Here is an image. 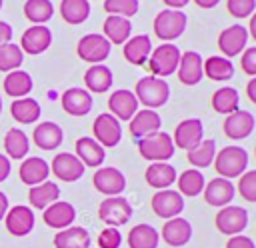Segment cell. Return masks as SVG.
I'll list each match as a JSON object with an SVG mask.
<instances>
[{
	"mask_svg": "<svg viewBox=\"0 0 256 248\" xmlns=\"http://www.w3.org/2000/svg\"><path fill=\"white\" fill-rule=\"evenodd\" d=\"M12 26L8 24V22H2L0 20V46H4V44H10V40H12Z\"/></svg>",
	"mask_w": 256,
	"mask_h": 248,
	"instance_id": "51",
	"label": "cell"
},
{
	"mask_svg": "<svg viewBox=\"0 0 256 248\" xmlns=\"http://www.w3.org/2000/svg\"><path fill=\"white\" fill-rule=\"evenodd\" d=\"M88 2H90V0H88Z\"/></svg>",
	"mask_w": 256,
	"mask_h": 248,
	"instance_id": "60",
	"label": "cell"
},
{
	"mask_svg": "<svg viewBox=\"0 0 256 248\" xmlns=\"http://www.w3.org/2000/svg\"><path fill=\"white\" fill-rule=\"evenodd\" d=\"M102 30H104V32H102L104 38H106L110 44H124V42L130 38L132 22H130V18L108 14V18H106L104 24H102Z\"/></svg>",
	"mask_w": 256,
	"mask_h": 248,
	"instance_id": "31",
	"label": "cell"
},
{
	"mask_svg": "<svg viewBox=\"0 0 256 248\" xmlns=\"http://www.w3.org/2000/svg\"><path fill=\"white\" fill-rule=\"evenodd\" d=\"M174 142L168 132H154L138 140V152L148 162H168L174 156Z\"/></svg>",
	"mask_w": 256,
	"mask_h": 248,
	"instance_id": "3",
	"label": "cell"
},
{
	"mask_svg": "<svg viewBox=\"0 0 256 248\" xmlns=\"http://www.w3.org/2000/svg\"><path fill=\"white\" fill-rule=\"evenodd\" d=\"M160 236H162V240L168 246L180 248V246L190 242V238H192V224L186 218H182V216L170 218V220L164 222V226L160 230Z\"/></svg>",
	"mask_w": 256,
	"mask_h": 248,
	"instance_id": "22",
	"label": "cell"
},
{
	"mask_svg": "<svg viewBox=\"0 0 256 248\" xmlns=\"http://www.w3.org/2000/svg\"><path fill=\"white\" fill-rule=\"evenodd\" d=\"M60 102L64 112H68L70 116H86L92 110V94L86 88L72 86L64 90V94L60 96Z\"/></svg>",
	"mask_w": 256,
	"mask_h": 248,
	"instance_id": "23",
	"label": "cell"
},
{
	"mask_svg": "<svg viewBox=\"0 0 256 248\" xmlns=\"http://www.w3.org/2000/svg\"><path fill=\"white\" fill-rule=\"evenodd\" d=\"M246 94H248L250 102H252V104H256V76L248 80V84H246Z\"/></svg>",
	"mask_w": 256,
	"mask_h": 248,
	"instance_id": "53",
	"label": "cell"
},
{
	"mask_svg": "<svg viewBox=\"0 0 256 248\" xmlns=\"http://www.w3.org/2000/svg\"><path fill=\"white\" fill-rule=\"evenodd\" d=\"M160 126H162L160 114H158L156 110L142 108V110H138V112L130 118V126H128V128H130L132 138L140 140V138H144V136H150V134L158 132Z\"/></svg>",
	"mask_w": 256,
	"mask_h": 248,
	"instance_id": "24",
	"label": "cell"
},
{
	"mask_svg": "<svg viewBox=\"0 0 256 248\" xmlns=\"http://www.w3.org/2000/svg\"><path fill=\"white\" fill-rule=\"evenodd\" d=\"M226 10L234 18H248L256 10V0H226Z\"/></svg>",
	"mask_w": 256,
	"mask_h": 248,
	"instance_id": "47",
	"label": "cell"
},
{
	"mask_svg": "<svg viewBox=\"0 0 256 248\" xmlns=\"http://www.w3.org/2000/svg\"><path fill=\"white\" fill-rule=\"evenodd\" d=\"M58 196H60V188H58L56 182H50V180H46L38 186H32L28 190V202L36 210L48 208L50 204H54L58 200Z\"/></svg>",
	"mask_w": 256,
	"mask_h": 248,
	"instance_id": "33",
	"label": "cell"
},
{
	"mask_svg": "<svg viewBox=\"0 0 256 248\" xmlns=\"http://www.w3.org/2000/svg\"><path fill=\"white\" fill-rule=\"evenodd\" d=\"M110 50H112V44L104 38V34H96V32L84 34L76 46L80 60L90 64H102L110 56Z\"/></svg>",
	"mask_w": 256,
	"mask_h": 248,
	"instance_id": "7",
	"label": "cell"
},
{
	"mask_svg": "<svg viewBox=\"0 0 256 248\" xmlns=\"http://www.w3.org/2000/svg\"><path fill=\"white\" fill-rule=\"evenodd\" d=\"M240 68L244 74L248 76H256V46H250V48H244L242 52V58H240Z\"/></svg>",
	"mask_w": 256,
	"mask_h": 248,
	"instance_id": "49",
	"label": "cell"
},
{
	"mask_svg": "<svg viewBox=\"0 0 256 248\" xmlns=\"http://www.w3.org/2000/svg\"><path fill=\"white\" fill-rule=\"evenodd\" d=\"M204 74L210 80L226 82L234 76V64L224 56H208L204 60Z\"/></svg>",
	"mask_w": 256,
	"mask_h": 248,
	"instance_id": "41",
	"label": "cell"
},
{
	"mask_svg": "<svg viewBox=\"0 0 256 248\" xmlns=\"http://www.w3.org/2000/svg\"><path fill=\"white\" fill-rule=\"evenodd\" d=\"M124 58L134 64V66H142L144 62H148V56L152 52V42H150V36L148 34H136V36H130L126 42H124Z\"/></svg>",
	"mask_w": 256,
	"mask_h": 248,
	"instance_id": "28",
	"label": "cell"
},
{
	"mask_svg": "<svg viewBox=\"0 0 256 248\" xmlns=\"http://www.w3.org/2000/svg\"><path fill=\"white\" fill-rule=\"evenodd\" d=\"M108 108H110V114L114 118H118L120 122H130V118L138 112V100H136L132 90L120 88V90H114L110 94Z\"/></svg>",
	"mask_w": 256,
	"mask_h": 248,
	"instance_id": "18",
	"label": "cell"
},
{
	"mask_svg": "<svg viewBox=\"0 0 256 248\" xmlns=\"http://www.w3.org/2000/svg\"><path fill=\"white\" fill-rule=\"evenodd\" d=\"M92 132H94V140L102 146V148H114L118 146V142L122 140V126L120 120L114 118L110 112H102L96 116L94 124H92Z\"/></svg>",
	"mask_w": 256,
	"mask_h": 248,
	"instance_id": "8",
	"label": "cell"
},
{
	"mask_svg": "<svg viewBox=\"0 0 256 248\" xmlns=\"http://www.w3.org/2000/svg\"><path fill=\"white\" fill-rule=\"evenodd\" d=\"M214 156H216V142H214L212 138L198 142V144H196L194 148H190L188 154H186L188 162H190L192 168H196V170L208 168V166L214 162Z\"/></svg>",
	"mask_w": 256,
	"mask_h": 248,
	"instance_id": "39",
	"label": "cell"
},
{
	"mask_svg": "<svg viewBox=\"0 0 256 248\" xmlns=\"http://www.w3.org/2000/svg\"><path fill=\"white\" fill-rule=\"evenodd\" d=\"M176 182H178V192H180L182 196H190V198L202 194V190H204V186H206V180H204L202 172L196 170V168L184 170V172L176 178Z\"/></svg>",
	"mask_w": 256,
	"mask_h": 248,
	"instance_id": "42",
	"label": "cell"
},
{
	"mask_svg": "<svg viewBox=\"0 0 256 248\" xmlns=\"http://www.w3.org/2000/svg\"><path fill=\"white\" fill-rule=\"evenodd\" d=\"M112 70L106 66V64H92L86 72H84V84H86V90L88 92H94V94H102V92H108L112 88Z\"/></svg>",
	"mask_w": 256,
	"mask_h": 248,
	"instance_id": "30",
	"label": "cell"
},
{
	"mask_svg": "<svg viewBox=\"0 0 256 248\" xmlns=\"http://www.w3.org/2000/svg\"><path fill=\"white\" fill-rule=\"evenodd\" d=\"M226 248H256V244L252 242V238L244 234H236V236H230V240L226 242Z\"/></svg>",
	"mask_w": 256,
	"mask_h": 248,
	"instance_id": "50",
	"label": "cell"
},
{
	"mask_svg": "<svg viewBox=\"0 0 256 248\" xmlns=\"http://www.w3.org/2000/svg\"><path fill=\"white\" fill-rule=\"evenodd\" d=\"M186 24H188V18L182 10H172V8H164L156 14L154 18V34L164 40V42H172L176 38L182 36V32L186 30Z\"/></svg>",
	"mask_w": 256,
	"mask_h": 248,
	"instance_id": "5",
	"label": "cell"
},
{
	"mask_svg": "<svg viewBox=\"0 0 256 248\" xmlns=\"http://www.w3.org/2000/svg\"><path fill=\"white\" fill-rule=\"evenodd\" d=\"M196 6H200V8H206V10H210V8H214V6H218L220 4V0H192Z\"/></svg>",
	"mask_w": 256,
	"mask_h": 248,
	"instance_id": "55",
	"label": "cell"
},
{
	"mask_svg": "<svg viewBox=\"0 0 256 248\" xmlns=\"http://www.w3.org/2000/svg\"><path fill=\"white\" fill-rule=\"evenodd\" d=\"M246 42H248V28H244L242 24H232L218 34V48L222 56L228 60L244 52Z\"/></svg>",
	"mask_w": 256,
	"mask_h": 248,
	"instance_id": "13",
	"label": "cell"
},
{
	"mask_svg": "<svg viewBox=\"0 0 256 248\" xmlns=\"http://www.w3.org/2000/svg\"><path fill=\"white\" fill-rule=\"evenodd\" d=\"M236 190L248 202H256V170H248L240 176Z\"/></svg>",
	"mask_w": 256,
	"mask_h": 248,
	"instance_id": "46",
	"label": "cell"
},
{
	"mask_svg": "<svg viewBox=\"0 0 256 248\" xmlns=\"http://www.w3.org/2000/svg\"><path fill=\"white\" fill-rule=\"evenodd\" d=\"M2 4H4V0H0V10H2Z\"/></svg>",
	"mask_w": 256,
	"mask_h": 248,
	"instance_id": "58",
	"label": "cell"
},
{
	"mask_svg": "<svg viewBox=\"0 0 256 248\" xmlns=\"http://www.w3.org/2000/svg\"><path fill=\"white\" fill-rule=\"evenodd\" d=\"M146 184L156 190H166L176 182V168L170 162H150L144 172Z\"/></svg>",
	"mask_w": 256,
	"mask_h": 248,
	"instance_id": "26",
	"label": "cell"
},
{
	"mask_svg": "<svg viewBox=\"0 0 256 248\" xmlns=\"http://www.w3.org/2000/svg\"><path fill=\"white\" fill-rule=\"evenodd\" d=\"M60 16L64 22L76 26L86 22L90 16V2L88 0H62L60 2Z\"/></svg>",
	"mask_w": 256,
	"mask_h": 248,
	"instance_id": "40",
	"label": "cell"
},
{
	"mask_svg": "<svg viewBox=\"0 0 256 248\" xmlns=\"http://www.w3.org/2000/svg\"><path fill=\"white\" fill-rule=\"evenodd\" d=\"M6 212H8V196L4 192H0V220H4Z\"/></svg>",
	"mask_w": 256,
	"mask_h": 248,
	"instance_id": "56",
	"label": "cell"
},
{
	"mask_svg": "<svg viewBox=\"0 0 256 248\" xmlns=\"http://www.w3.org/2000/svg\"><path fill=\"white\" fill-rule=\"evenodd\" d=\"M160 232L150 224H136L128 232V248H158Z\"/></svg>",
	"mask_w": 256,
	"mask_h": 248,
	"instance_id": "34",
	"label": "cell"
},
{
	"mask_svg": "<svg viewBox=\"0 0 256 248\" xmlns=\"http://www.w3.org/2000/svg\"><path fill=\"white\" fill-rule=\"evenodd\" d=\"M138 8H140L138 0H104V10L114 16L130 18V16L138 14Z\"/></svg>",
	"mask_w": 256,
	"mask_h": 248,
	"instance_id": "45",
	"label": "cell"
},
{
	"mask_svg": "<svg viewBox=\"0 0 256 248\" xmlns=\"http://www.w3.org/2000/svg\"><path fill=\"white\" fill-rule=\"evenodd\" d=\"M90 232L82 226H68L64 230H58L54 236L56 248H90Z\"/></svg>",
	"mask_w": 256,
	"mask_h": 248,
	"instance_id": "32",
	"label": "cell"
},
{
	"mask_svg": "<svg viewBox=\"0 0 256 248\" xmlns=\"http://www.w3.org/2000/svg\"><path fill=\"white\" fill-rule=\"evenodd\" d=\"M164 4H166V8H172V10H180V8H184L190 0H162Z\"/></svg>",
	"mask_w": 256,
	"mask_h": 248,
	"instance_id": "54",
	"label": "cell"
},
{
	"mask_svg": "<svg viewBox=\"0 0 256 248\" xmlns=\"http://www.w3.org/2000/svg\"><path fill=\"white\" fill-rule=\"evenodd\" d=\"M256 126V118L248 110H236L224 118L222 130L230 140H244L252 134Z\"/></svg>",
	"mask_w": 256,
	"mask_h": 248,
	"instance_id": "17",
	"label": "cell"
},
{
	"mask_svg": "<svg viewBox=\"0 0 256 248\" xmlns=\"http://www.w3.org/2000/svg\"><path fill=\"white\" fill-rule=\"evenodd\" d=\"M76 148V156L84 166L90 168H100L104 158H106V148H102L92 136H82L76 140L74 144Z\"/></svg>",
	"mask_w": 256,
	"mask_h": 248,
	"instance_id": "27",
	"label": "cell"
},
{
	"mask_svg": "<svg viewBox=\"0 0 256 248\" xmlns=\"http://www.w3.org/2000/svg\"><path fill=\"white\" fill-rule=\"evenodd\" d=\"M214 224H216L220 234H226V236L242 234L248 226V212L242 206H230L228 204V206L218 210Z\"/></svg>",
	"mask_w": 256,
	"mask_h": 248,
	"instance_id": "9",
	"label": "cell"
},
{
	"mask_svg": "<svg viewBox=\"0 0 256 248\" xmlns=\"http://www.w3.org/2000/svg\"><path fill=\"white\" fill-rule=\"evenodd\" d=\"M212 164L220 178H240L248 166V152L242 146H224L216 152Z\"/></svg>",
	"mask_w": 256,
	"mask_h": 248,
	"instance_id": "2",
	"label": "cell"
},
{
	"mask_svg": "<svg viewBox=\"0 0 256 248\" xmlns=\"http://www.w3.org/2000/svg\"><path fill=\"white\" fill-rule=\"evenodd\" d=\"M248 34L254 38V42H256V10H254V14L250 16V26H248Z\"/></svg>",
	"mask_w": 256,
	"mask_h": 248,
	"instance_id": "57",
	"label": "cell"
},
{
	"mask_svg": "<svg viewBox=\"0 0 256 248\" xmlns=\"http://www.w3.org/2000/svg\"><path fill=\"white\" fill-rule=\"evenodd\" d=\"M84 170H86V166L72 152H60V154H56L52 158V164H50V172L56 178L64 180V182H76V180H80L84 176Z\"/></svg>",
	"mask_w": 256,
	"mask_h": 248,
	"instance_id": "14",
	"label": "cell"
},
{
	"mask_svg": "<svg viewBox=\"0 0 256 248\" xmlns=\"http://www.w3.org/2000/svg\"><path fill=\"white\" fill-rule=\"evenodd\" d=\"M134 96L138 100V104H142L144 108L156 110L160 106H164L170 98V86L164 78H156V76H144L136 82L134 88Z\"/></svg>",
	"mask_w": 256,
	"mask_h": 248,
	"instance_id": "1",
	"label": "cell"
},
{
	"mask_svg": "<svg viewBox=\"0 0 256 248\" xmlns=\"http://www.w3.org/2000/svg\"><path fill=\"white\" fill-rule=\"evenodd\" d=\"M24 60V52L18 44H4L0 46V72H12L18 70Z\"/></svg>",
	"mask_w": 256,
	"mask_h": 248,
	"instance_id": "44",
	"label": "cell"
},
{
	"mask_svg": "<svg viewBox=\"0 0 256 248\" xmlns=\"http://www.w3.org/2000/svg\"><path fill=\"white\" fill-rule=\"evenodd\" d=\"M202 194H204L206 204L216 206V208H224V206H228L232 202V198L236 194V188L228 178H220L218 176V178H212V180L206 182Z\"/></svg>",
	"mask_w": 256,
	"mask_h": 248,
	"instance_id": "19",
	"label": "cell"
},
{
	"mask_svg": "<svg viewBox=\"0 0 256 248\" xmlns=\"http://www.w3.org/2000/svg\"><path fill=\"white\" fill-rule=\"evenodd\" d=\"M202 140H204V126H202L200 118H186V120L178 122V126L174 128V134H172L174 148H182L186 152Z\"/></svg>",
	"mask_w": 256,
	"mask_h": 248,
	"instance_id": "12",
	"label": "cell"
},
{
	"mask_svg": "<svg viewBox=\"0 0 256 248\" xmlns=\"http://www.w3.org/2000/svg\"><path fill=\"white\" fill-rule=\"evenodd\" d=\"M40 104L30 98V96H24V98H16L12 104H10V114L16 122L20 124H34L38 118H40Z\"/></svg>",
	"mask_w": 256,
	"mask_h": 248,
	"instance_id": "35",
	"label": "cell"
},
{
	"mask_svg": "<svg viewBox=\"0 0 256 248\" xmlns=\"http://www.w3.org/2000/svg\"><path fill=\"white\" fill-rule=\"evenodd\" d=\"M0 112H2V98H0Z\"/></svg>",
	"mask_w": 256,
	"mask_h": 248,
	"instance_id": "59",
	"label": "cell"
},
{
	"mask_svg": "<svg viewBox=\"0 0 256 248\" xmlns=\"http://www.w3.org/2000/svg\"><path fill=\"white\" fill-rule=\"evenodd\" d=\"M34 222H36V218H34L32 208H30V206H22V204L8 208V212H6V216H4L6 230H8L12 236H16V238L30 234L32 228H34Z\"/></svg>",
	"mask_w": 256,
	"mask_h": 248,
	"instance_id": "15",
	"label": "cell"
},
{
	"mask_svg": "<svg viewBox=\"0 0 256 248\" xmlns=\"http://www.w3.org/2000/svg\"><path fill=\"white\" fill-rule=\"evenodd\" d=\"M32 86V76L26 70H12L4 78V92L12 98H24L26 94H30Z\"/></svg>",
	"mask_w": 256,
	"mask_h": 248,
	"instance_id": "36",
	"label": "cell"
},
{
	"mask_svg": "<svg viewBox=\"0 0 256 248\" xmlns=\"http://www.w3.org/2000/svg\"><path fill=\"white\" fill-rule=\"evenodd\" d=\"M212 108L218 114H232L240 110V94L232 86H222L212 94Z\"/></svg>",
	"mask_w": 256,
	"mask_h": 248,
	"instance_id": "37",
	"label": "cell"
},
{
	"mask_svg": "<svg viewBox=\"0 0 256 248\" xmlns=\"http://www.w3.org/2000/svg\"><path fill=\"white\" fill-rule=\"evenodd\" d=\"M180 56H182L180 48L172 42H164V44L156 46L148 56V68H150L152 76L166 78V76L174 74L178 68V62H180Z\"/></svg>",
	"mask_w": 256,
	"mask_h": 248,
	"instance_id": "4",
	"label": "cell"
},
{
	"mask_svg": "<svg viewBox=\"0 0 256 248\" xmlns=\"http://www.w3.org/2000/svg\"><path fill=\"white\" fill-rule=\"evenodd\" d=\"M120 244H122V234L114 226H106L98 234V246L100 248H120Z\"/></svg>",
	"mask_w": 256,
	"mask_h": 248,
	"instance_id": "48",
	"label": "cell"
},
{
	"mask_svg": "<svg viewBox=\"0 0 256 248\" xmlns=\"http://www.w3.org/2000/svg\"><path fill=\"white\" fill-rule=\"evenodd\" d=\"M4 150H6L8 158L22 160L30 150V142H28V136L24 134V130L10 128L6 132V136H4Z\"/></svg>",
	"mask_w": 256,
	"mask_h": 248,
	"instance_id": "38",
	"label": "cell"
},
{
	"mask_svg": "<svg viewBox=\"0 0 256 248\" xmlns=\"http://www.w3.org/2000/svg\"><path fill=\"white\" fill-rule=\"evenodd\" d=\"M178 80L186 86H194L202 80L204 76V60L198 52L194 50H188V52H182L180 56V62H178Z\"/></svg>",
	"mask_w": 256,
	"mask_h": 248,
	"instance_id": "20",
	"label": "cell"
},
{
	"mask_svg": "<svg viewBox=\"0 0 256 248\" xmlns=\"http://www.w3.org/2000/svg\"><path fill=\"white\" fill-rule=\"evenodd\" d=\"M24 14L32 24H44L52 18L54 6L50 0H26L24 2Z\"/></svg>",
	"mask_w": 256,
	"mask_h": 248,
	"instance_id": "43",
	"label": "cell"
},
{
	"mask_svg": "<svg viewBox=\"0 0 256 248\" xmlns=\"http://www.w3.org/2000/svg\"><path fill=\"white\" fill-rule=\"evenodd\" d=\"M10 174V158L0 154V182H4Z\"/></svg>",
	"mask_w": 256,
	"mask_h": 248,
	"instance_id": "52",
	"label": "cell"
},
{
	"mask_svg": "<svg viewBox=\"0 0 256 248\" xmlns=\"http://www.w3.org/2000/svg\"><path fill=\"white\" fill-rule=\"evenodd\" d=\"M32 140H34V144H36L38 148H42V150H54V148H58V146L62 144L64 132H62V128H60L56 122L46 120V122H40V124L34 128Z\"/></svg>",
	"mask_w": 256,
	"mask_h": 248,
	"instance_id": "29",
	"label": "cell"
},
{
	"mask_svg": "<svg viewBox=\"0 0 256 248\" xmlns=\"http://www.w3.org/2000/svg\"><path fill=\"white\" fill-rule=\"evenodd\" d=\"M42 220H44V224L50 226V228L64 230V228L72 226V222L76 220V208H74L70 202L56 200L54 204H50L48 208H44Z\"/></svg>",
	"mask_w": 256,
	"mask_h": 248,
	"instance_id": "21",
	"label": "cell"
},
{
	"mask_svg": "<svg viewBox=\"0 0 256 248\" xmlns=\"http://www.w3.org/2000/svg\"><path fill=\"white\" fill-rule=\"evenodd\" d=\"M92 184L98 192L106 194V198L122 196V192L126 190V176L114 166H100L92 176Z\"/></svg>",
	"mask_w": 256,
	"mask_h": 248,
	"instance_id": "10",
	"label": "cell"
},
{
	"mask_svg": "<svg viewBox=\"0 0 256 248\" xmlns=\"http://www.w3.org/2000/svg\"><path fill=\"white\" fill-rule=\"evenodd\" d=\"M18 174H20V180L32 188L48 180L50 164L40 156H30V158H24V162L18 168Z\"/></svg>",
	"mask_w": 256,
	"mask_h": 248,
	"instance_id": "25",
	"label": "cell"
},
{
	"mask_svg": "<svg viewBox=\"0 0 256 248\" xmlns=\"http://www.w3.org/2000/svg\"><path fill=\"white\" fill-rule=\"evenodd\" d=\"M150 206L154 210V214L158 218H164V220H170V218H176L182 214L184 210V196L178 192V190H158L152 200H150Z\"/></svg>",
	"mask_w": 256,
	"mask_h": 248,
	"instance_id": "11",
	"label": "cell"
},
{
	"mask_svg": "<svg viewBox=\"0 0 256 248\" xmlns=\"http://www.w3.org/2000/svg\"><path fill=\"white\" fill-rule=\"evenodd\" d=\"M98 218L106 226H124L132 218V206L124 196H108L98 206Z\"/></svg>",
	"mask_w": 256,
	"mask_h": 248,
	"instance_id": "6",
	"label": "cell"
},
{
	"mask_svg": "<svg viewBox=\"0 0 256 248\" xmlns=\"http://www.w3.org/2000/svg\"><path fill=\"white\" fill-rule=\"evenodd\" d=\"M50 44H52V32L44 24H32L30 28L24 30L20 38V50L30 56L46 52Z\"/></svg>",
	"mask_w": 256,
	"mask_h": 248,
	"instance_id": "16",
	"label": "cell"
}]
</instances>
